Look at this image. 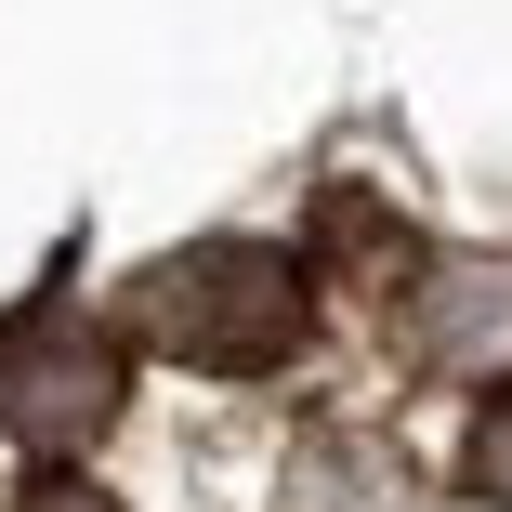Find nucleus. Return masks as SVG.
Here are the masks:
<instances>
[{"label":"nucleus","instance_id":"1","mask_svg":"<svg viewBox=\"0 0 512 512\" xmlns=\"http://www.w3.org/2000/svg\"><path fill=\"white\" fill-rule=\"evenodd\" d=\"M119 342H145L158 368H197V381H263L316 342V276L276 237H197V250H158L132 289H119Z\"/></svg>","mask_w":512,"mask_h":512},{"label":"nucleus","instance_id":"2","mask_svg":"<svg viewBox=\"0 0 512 512\" xmlns=\"http://www.w3.org/2000/svg\"><path fill=\"white\" fill-rule=\"evenodd\" d=\"M132 394V355L106 316H79L66 289H27L14 316H0V434L40 447V460H79L92 434L119 421Z\"/></svg>","mask_w":512,"mask_h":512},{"label":"nucleus","instance_id":"3","mask_svg":"<svg viewBox=\"0 0 512 512\" xmlns=\"http://www.w3.org/2000/svg\"><path fill=\"white\" fill-rule=\"evenodd\" d=\"M394 329L421 368H512V250H421Z\"/></svg>","mask_w":512,"mask_h":512},{"label":"nucleus","instance_id":"4","mask_svg":"<svg viewBox=\"0 0 512 512\" xmlns=\"http://www.w3.org/2000/svg\"><path fill=\"white\" fill-rule=\"evenodd\" d=\"M460 486L512 512V368H499V381L473 394V434H460Z\"/></svg>","mask_w":512,"mask_h":512},{"label":"nucleus","instance_id":"5","mask_svg":"<svg viewBox=\"0 0 512 512\" xmlns=\"http://www.w3.org/2000/svg\"><path fill=\"white\" fill-rule=\"evenodd\" d=\"M14 512H119V499H106V486H92V473H66V460H40Z\"/></svg>","mask_w":512,"mask_h":512}]
</instances>
